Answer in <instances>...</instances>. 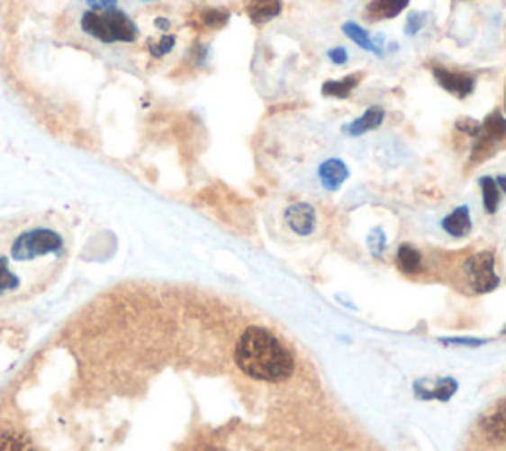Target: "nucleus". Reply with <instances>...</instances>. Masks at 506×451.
I'll return each mask as SVG.
<instances>
[{
  "label": "nucleus",
  "instance_id": "obj_14",
  "mask_svg": "<svg viewBox=\"0 0 506 451\" xmlns=\"http://www.w3.org/2000/svg\"><path fill=\"white\" fill-rule=\"evenodd\" d=\"M441 226H443L445 232L453 235V238H465V235H467L473 228L469 207L455 208L451 214H447V216L443 218Z\"/></svg>",
  "mask_w": 506,
  "mask_h": 451
},
{
  "label": "nucleus",
  "instance_id": "obj_12",
  "mask_svg": "<svg viewBox=\"0 0 506 451\" xmlns=\"http://www.w3.org/2000/svg\"><path fill=\"white\" fill-rule=\"evenodd\" d=\"M364 74L362 71H354V74L344 76L340 79H329L321 86V94L332 99H348L352 91L360 86Z\"/></svg>",
  "mask_w": 506,
  "mask_h": 451
},
{
  "label": "nucleus",
  "instance_id": "obj_19",
  "mask_svg": "<svg viewBox=\"0 0 506 451\" xmlns=\"http://www.w3.org/2000/svg\"><path fill=\"white\" fill-rule=\"evenodd\" d=\"M200 20L204 23V26L218 30V28H224L230 23V13L224 8H204L200 13Z\"/></svg>",
  "mask_w": 506,
  "mask_h": 451
},
{
  "label": "nucleus",
  "instance_id": "obj_13",
  "mask_svg": "<svg viewBox=\"0 0 506 451\" xmlns=\"http://www.w3.org/2000/svg\"><path fill=\"white\" fill-rule=\"evenodd\" d=\"M348 174H350L348 167L344 165V161H340V159H329L319 167L321 184L327 190H339L342 184L347 182Z\"/></svg>",
  "mask_w": 506,
  "mask_h": 451
},
{
  "label": "nucleus",
  "instance_id": "obj_9",
  "mask_svg": "<svg viewBox=\"0 0 506 451\" xmlns=\"http://www.w3.org/2000/svg\"><path fill=\"white\" fill-rule=\"evenodd\" d=\"M384 119H386V109H384L382 106H370L360 117H357L344 125V133H347L348 137H362L370 131L380 129Z\"/></svg>",
  "mask_w": 506,
  "mask_h": 451
},
{
  "label": "nucleus",
  "instance_id": "obj_2",
  "mask_svg": "<svg viewBox=\"0 0 506 451\" xmlns=\"http://www.w3.org/2000/svg\"><path fill=\"white\" fill-rule=\"evenodd\" d=\"M236 364L239 371L263 382H283L295 371L293 354L276 335L249 327L236 345Z\"/></svg>",
  "mask_w": 506,
  "mask_h": 451
},
{
  "label": "nucleus",
  "instance_id": "obj_27",
  "mask_svg": "<svg viewBox=\"0 0 506 451\" xmlns=\"http://www.w3.org/2000/svg\"><path fill=\"white\" fill-rule=\"evenodd\" d=\"M145 3H153V0H145Z\"/></svg>",
  "mask_w": 506,
  "mask_h": 451
},
{
  "label": "nucleus",
  "instance_id": "obj_5",
  "mask_svg": "<svg viewBox=\"0 0 506 451\" xmlns=\"http://www.w3.org/2000/svg\"><path fill=\"white\" fill-rule=\"evenodd\" d=\"M465 275L474 293H491L499 287L501 278L494 272V253L479 252L465 262Z\"/></svg>",
  "mask_w": 506,
  "mask_h": 451
},
{
  "label": "nucleus",
  "instance_id": "obj_21",
  "mask_svg": "<svg viewBox=\"0 0 506 451\" xmlns=\"http://www.w3.org/2000/svg\"><path fill=\"white\" fill-rule=\"evenodd\" d=\"M455 129H457L459 133H465V135H469L473 139V137H477V133L481 129V121L473 119V117H459L457 121H455Z\"/></svg>",
  "mask_w": 506,
  "mask_h": 451
},
{
  "label": "nucleus",
  "instance_id": "obj_17",
  "mask_svg": "<svg viewBox=\"0 0 506 451\" xmlns=\"http://www.w3.org/2000/svg\"><path fill=\"white\" fill-rule=\"evenodd\" d=\"M0 451H36L32 439L14 428L0 429Z\"/></svg>",
  "mask_w": 506,
  "mask_h": 451
},
{
  "label": "nucleus",
  "instance_id": "obj_8",
  "mask_svg": "<svg viewBox=\"0 0 506 451\" xmlns=\"http://www.w3.org/2000/svg\"><path fill=\"white\" fill-rule=\"evenodd\" d=\"M285 222L297 235H311L317 230V210L309 202H295L287 207Z\"/></svg>",
  "mask_w": 506,
  "mask_h": 451
},
{
  "label": "nucleus",
  "instance_id": "obj_11",
  "mask_svg": "<svg viewBox=\"0 0 506 451\" xmlns=\"http://www.w3.org/2000/svg\"><path fill=\"white\" fill-rule=\"evenodd\" d=\"M246 14L256 26H263L281 16L283 0H246Z\"/></svg>",
  "mask_w": 506,
  "mask_h": 451
},
{
  "label": "nucleus",
  "instance_id": "obj_24",
  "mask_svg": "<svg viewBox=\"0 0 506 451\" xmlns=\"http://www.w3.org/2000/svg\"><path fill=\"white\" fill-rule=\"evenodd\" d=\"M89 10H97V13H101V10H109V8H115V3L117 0H86Z\"/></svg>",
  "mask_w": 506,
  "mask_h": 451
},
{
  "label": "nucleus",
  "instance_id": "obj_16",
  "mask_svg": "<svg viewBox=\"0 0 506 451\" xmlns=\"http://www.w3.org/2000/svg\"><path fill=\"white\" fill-rule=\"evenodd\" d=\"M396 265L402 273L416 275L423 268V258L418 248H413L410 244H402L396 253Z\"/></svg>",
  "mask_w": 506,
  "mask_h": 451
},
{
  "label": "nucleus",
  "instance_id": "obj_6",
  "mask_svg": "<svg viewBox=\"0 0 506 451\" xmlns=\"http://www.w3.org/2000/svg\"><path fill=\"white\" fill-rule=\"evenodd\" d=\"M431 74L443 91H447L449 96L457 99H467L474 94V89H477V78L467 74V71H457L435 64L431 68Z\"/></svg>",
  "mask_w": 506,
  "mask_h": 451
},
{
  "label": "nucleus",
  "instance_id": "obj_20",
  "mask_svg": "<svg viewBox=\"0 0 506 451\" xmlns=\"http://www.w3.org/2000/svg\"><path fill=\"white\" fill-rule=\"evenodd\" d=\"M428 24V13H418V10H413L406 16V23H403V34L413 38L418 36L421 30Z\"/></svg>",
  "mask_w": 506,
  "mask_h": 451
},
{
  "label": "nucleus",
  "instance_id": "obj_26",
  "mask_svg": "<svg viewBox=\"0 0 506 451\" xmlns=\"http://www.w3.org/2000/svg\"><path fill=\"white\" fill-rule=\"evenodd\" d=\"M504 115H506V84H504Z\"/></svg>",
  "mask_w": 506,
  "mask_h": 451
},
{
  "label": "nucleus",
  "instance_id": "obj_4",
  "mask_svg": "<svg viewBox=\"0 0 506 451\" xmlns=\"http://www.w3.org/2000/svg\"><path fill=\"white\" fill-rule=\"evenodd\" d=\"M502 141H506V115L502 111L494 109L481 121L477 137H473L471 159L474 162L489 159Z\"/></svg>",
  "mask_w": 506,
  "mask_h": 451
},
{
  "label": "nucleus",
  "instance_id": "obj_1",
  "mask_svg": "<svg viewBox=\"0 0 506 451\" xmlns=\"http://www.w3.org/2000/svg\"><path fill=\"white\" fill-rule=\"evenodd\" d=\"M72 250V226L58 212L0 218V307L48 291L64 273Z\"/></svg>",
  "mask_w": 506,
  "mask_h": 451
},
{
  "label": "nucleus",
  "instance_id": "obj_23",
  "mask_svg": "<svg viewBox=\"0 0 506 451\" xmlns=\"http://www.w3.org/2000/svg\"><path fill=\"white\" fill-rule=\"evenodd\" d=\"M175 44H176V38L167 34V36H163V38L158 40V44H157V46H153V54H155L157 58L165 56V54L172 52V48H175Z\"/></svg>",
  "mask_w": 506,
  "mask_h": 451
},
{
  "label": "nucleus",
  "instance_id": "obj_10",
  "mask_svg": "<svg viewBox=\"0 0 506 451\" xmlns=\"http://www.w3.org/2000/svg\"><path fill=\"white\" fill-rule=\"evenodd\" d=\"M411 0H370L364 8V18L368 23H384L398 18L410 6Z\"/></svg>",
  "mask_w": 506,
  "mask_h": 451
},
{
  "label": "nucleus",
  "instance_id": "obj_3",
  "mask_svg": "<svg viewBox=\"0 0 506 451\" xmlns=\"http://www.w3.org/2000/svg\"><path fill=\"white\" fill-rule=\"evenodd\" d=\"M79 28L87 34L91 40L104 44H131L139 38V28L125 13H121L117 8L109 10H86L79 20Z\"/></svg>",
  "mask_w": 506,
  "mask_h": 451
},
{
  "label": "nucleus",
  "instance_id": "obj_22",
  "mask_svg": "<svg viewBox=\"0 0 506 451\" xmlns=\"http://www.w3.org/2000/svg\"><path fill=\"white\" fill-rule=\"evenodd\" d=\"M327 58L335 66H347L348 64V50L344 46H332L327 50Z\"/></svg>",
  "mask_w": 506,
  "mask_h": 451
},
{
  "label": "nucleus",
  "instance_id": "obj_25",
  "mask_svg": "<svg viewBox=\"0 0 506 451\" xmlns=\"http://www.w3.org/2000/svg\"><path fill=\"white\" fill-rule=\"evenodd\" d=\"M497 180V187H499V190H502L504 194H506V174H501L499 179H494Z\"/></svg>",
  "mask_w": 506,
  "mask_h": 451
},
{
  "label": "nucleus",
  "instance_id": "obj_15",
  "mask_svg": "<svg viewBox=\"0 0 506 451\" xmlns=\"http://www.w3.org/2000/svg\"><path fill=\"white\" fill-rule=\"evenodd\" d=\"M483 432L492 442H504L506 439V404H501L483 418Z\"/></svg>",
  "mask_w": 506,
  "mask_h": 451
},
{
  "label": "nucleus",
  "instance_id": "obj_18",
  "mask_svg": "<svg viewBox=\"0 0 506 451\" xmlns=\"http://www.w3.org/2000/svg\"><path fill=\"white\" fill-rule=\"evenodd\" d=\"M479 184H481V192H483L484 210H487V214H494L499 210V204H501V190L497 187V180L491 177H483L479 180Z\"/></svg>",
  "mask_w": 506,
  "mask_h": 451
},
{
  "label": "nucleus",
  "instance_id": "obj_7",
  "mask_svg": "<svg viewBox=\"0 0 506 451\" xmlns=\"http://www.w3.org/2000/svg\"><path fill=\"white\" fill-rule=\"evenodd\" d=\"M342 34L347 36L350 42L357 44L360 50H364V52H370L378 58L386 54V38H384V34L372 36L370 30L360 26L358 23H354V20H347V23L342 24Z\"/></svg>",
  "mask_w": 506,
  "mask_h": 451
}]
</instances>
